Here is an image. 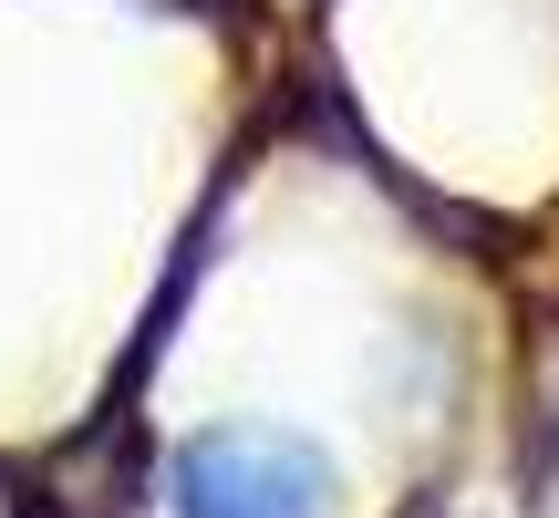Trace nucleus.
Segmentation results:
<instances>
[{
    "label": "nucleus",
    "mask_w": 559,
    "mask_h": 518,
    "mask_svg": "<svg viewBox=\"0 0 559 518\" xmlns=\"http://www.w3.org/2000/svg\"><path fill=\"white\" fill-rule=\"evenodd\" d=\"M177 518H332V457L280 425H198L166 467Z\"/></svg>",
    "instance_id": "f257e3e1"
}]
</instances>
